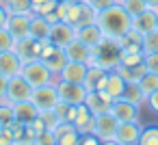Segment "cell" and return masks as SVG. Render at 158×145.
<instances>
[{"label": "cell", "mask_w": 158, "mask_h": 145, "mask_svg": "<svg viewBox=\"0 0 158 145\" xmlns=\"http://www.w3.org/2000/svg\"><path fill=\"white\" fill-rule=\"evenodd\" d=\"M78 145H102V141L93 132H89V134H80V143Z\"/></svg>", "instance_id": "7bdbcfd3"}, {"label": "cell", "mask_w": 158, "mask_h": 145, "mask_svg": "<svg viewBox=\"0 0 158 145\" xmlns=\"http://www.w3.org/2000/svg\"><path fill=\"white\" fill-rule=\"evenodd\" d=\"M143 56H145V52H128V50H121L119 63L121 65H136V63H143Z\"/></svg>", "instance_id": "d590c367"}, {"label": "cell", "mask_w": 158, "mask_h": 145, "mask_svg": "<svg viewBox=\"0 0 158 145\" xmlns=\"http://www.w3.org/2000/svg\"><path fill=\"white\" fill-rule=\"evenodd\" d=\"M89 63H76V61H67V65L61 69V74L56 78L61 80H69V82H82L87 76Z\"/></svg>", "instance_id": "44dd1931"}, {"label": "cell", "mask_w": 158, "mask_h": 145, "mask_svg": "<svg viewBox=\"0 0 158 145\" xmlns=\"http://www.w3.org/2000/svg\"><path fill=\"white\" fill-rule=\"evenodd\" d=\"M143 63H145L147 72L158 74V52H147V54L143 56Z\"/></svg>", "instance_id": "ab89813d"}, {"label": "cell", "mask_w": 158, "mask_h": 145, "mask_svg": "<svg viewBox=\"0 0 158 145\" xmlns=\"http://www.w3.org/2000/svg\"><path fill=\"white\" fill-rule=\"evenodd\" d=\"M7 85H9V78L0 74V102H7Z\"/></svg>", "instance_id": "f6af8a7d"}, {"label": "cell", "mask_w": 158, "mask_h": 145, "mask_svg": "<svg viewBox=\"0 0 158 145\" xmlns=\"http://www.w3.org/2000/svg\"><path fill=\"white\" fill-rule=\"evenodd\" d=\"M31 102L37 106V110H52L56 104H59V91H56V82H50V85H44V87H35L33 89V95H31Z\"/></svg>", "instance_id": "5b68a950"}, {"label": "cell", "mask_w": 158, "mask_h": 145, "mask_svg": "<svg viewBox=\"0 0 158 145\" xmlns=\"http://www.w3.org/2000/svg\"><path fill=\"white\" fill-rule=\"evenodd\" d=\"M85 106L93 113V115H102V113H110L113 106V97L106 91H87L85 97Z\"/></svg>", "instance_id": "5bb4252c"}, {"label": "cell", "mask_w": 158, "mask_h": 145, "mask_svg": "<svg viewBox=\"0 0 158 145\" xmlns=\"http://www.w3.org/2000/svg\"><path fill=\"white\" fill-rule=\"evenodd\" d=\"M136 145H158V123L143 126V130H141V136H139V143H136Z\"/></svg>", "instance_id": "f1b7e54d"}, {"label": "cell", "mask_w": 158, "mask_h": 145, "mask_svg": "<svg viewBox=\"0 0 158 145\" xmlns=\"http://www.w3.org/2000/svg\"><path fill=\"white\" fill-rule=\"evenodd\" d=\"M143 52H158V28L143 35Z\"/></svg>", "instance_id": "836d02e7"}, {"label": "cell", "mask_w": 158, "mask_h": 145, "mask_svg": "<svg viewBox=\"0 0 158 145\" xmlns=\"http://www.w3.org/2000/svg\"><path fill=\"white\" fill-rule=\"evenodd\" d=\"M50 22L44 18V15H37V13H31V37L37 39V41H46L48 35H50Z\"/></svg>", "instance_id": "cb8c5ba5"}, {"label": "cell", "mask_w": 158, "mask_h": 145, "mask_svg": "<svg viewBox=\"0 0 158 145\" xmlns=\"http://www.w3.org/2000/svg\"><path fill=\"white\" fill-rule=\"evenodd\" d=\"M13 35L7 31V28H0V52H7L13 48Z\"/></svg>", "instance_id": "74e56055"}, {"label": "cell", "mask_w": 158, "mask_h": 145, "mask_svg": "<svg viewBox=\"0 0 158 145\" xmlns=\"http://www.w3.org/2000/svg\"><path fill=\"white\" fill-rule=\"evenodd\" d=\"M108 72H110V69H104V67H100V65H89L87 76H85V80H82L85 89H87V91H104Z\"/></svg>", "instance_id": "9a60e30c"}, {"label": "cell", "mask_w": 158, "mask_h": 145, "mask_svg": "<svg viewBox=\"0 0 158 145\" xmlns=\"http://www.w3.org/2000/svg\"><path fill=\"white\" fill-rule=\"evenodd\" d=\"M56 91H59V100L67 102V104H82L87 97V89L82 82H69V80H61L56 78Z\"/></svg>", "instance_id": "8992f818"}, {"label": "cell", "mask_w": 158, "mask_h": 145, "mask_svg": "<svg viewBox=\"0 0 158 145\" xmlns=\"http://www.w3.org/2000/svg\"><path fill=\"white\" fill-rule=\"evenodd\" d=\"M123 89H126V80H123L115 69H110V72H108V78H106V85H104V91H106L113 100H117V97L123 95Z\"/></svg>", "instance_id": "4316f807"}, {"label": "cell", "mask_w": 158, "mask_h": 145, "mask_svg": "<svg viewBox=\"0 0 158 145\" xmlns=\"http://www.w3.org/2000/svg\"><path fill=\"white\" fill-rule=\"evenodd\" d=\"M22 76L33 85V89L35 87H44V85H50V82H56V76L48 69V65L41 59H33V61L24 63Z\"/></svg>", "instance_id": "3957f363"}, {"label": "cell", "mask_w": 158, "mask_h": 145, "mask_svg": "<svg viewBox=\"0 0 158 145\" xmlns=\"http://www.w3.org/2000/svg\"><path fill=\"white\" fill-rule=\"evenodd\" d=\"M46 2H50V0H33V11L35 9H39L41 5H46Z\"/></svg>", "instance_id": "7dc6e473"}, {"label": "cell", "mask_w": 158, "mask_h": 145, "mask_svg": "<svg viewBox=\"0 0 158 145\" xmlns=\"http://www.w3.org/2000/svg\"><path fill=\"white\" fill-rule=\"evenodd\" d=\"M115 72L126 80V82H139L141 78H143V74L147 72V67H145V63H136V65H117L115 67Z\"/></svg>", "instance_id": "d4e9b609"}, {"label": "cell", "mask_w": 158, "mask_h": 145, "mask_svg": "<svg viewBox=\"0 0 158 145\" xmlns=\"http://www.w3.org/2000/svg\"><path fill=\"white\" fill-rule=\"evenodd\" d=\"M119 46H121V50H128V52H143V35L136 33L134 28H130L128 33H123L119 37Z\"/></svg>", "instance_id": "484cf974"}, {"label": "cell", "mask_w": 158, "mask_h": 145, "mask_svg": "<svg viewBox=\"0 0 158 145\" xmlns=\"http://www.w3.org/2000/svg\"><path fill=\"white\" fill-rule=\"evenodd\" d=\"M13 115H15V121L28 126L33 119L39 117V110H37V106L31 100H24V102H15L13 104Z\"/></svg>", "instance_id": "7402d4cb"}, {"label": "cell", "mask_w": 158, "mask_h": 145, "mask_svg": "<svg viewBox=\"0 0 158 145\" xmlns=\"http://www.w3.org/2000/svg\"><path fill=\"white\" fill-rule=\"evenodd\" d=\"M2 5L9 13H31L33 0H2Z\"/></svg>", "instance_id": "f546056e"}, {"label": "cell", "mask_w": 158, "mask_h": 145, "mask_svg": "<svg viewBox=\"0 0 158 145\" xmlns=\"http://www.w3.org/2000/svg\"><path fill=\"white\" fill-rule=\"evenodd\" d=\"M65 54H67V61H76V63H89L91 61V48L85 46L80 39H74L72 44H67Z\"/></svg>", "instance_id": "603a6c76"}, {"label": "cell", "mask_w": 158, "mask_h": 145, "mask_svg": "<svg viewBox=\"0 0 158 145\" xmlns=\"http://www.w3.org/2000/svg\"><path fill=\"white\" fill-rule=\"evenodd\" d=\"M119 56H121V46H119V39L115 37H106L91 48V61L89 65H100L104 69H115L119 65Z\"/></svg>", "instance_id": "7a4b0ae2"}, {"label": "cell", "mask_w": 158, "mask_h": 145, "mask_svg": "<svg viewBox=\"0 0 158 145\" xmlns=\"http://www.w3.org/2000/svg\"><path fill=\"white\" fill-rule=\"evenodd\" d=\"M0 2H2V0H0Z\"/></svg>", "instance_id": "11a10c76"}, {"label": "cell", "mask_w": 158, "mask_h": 145, "mask_svg": "<svg viewBox=\"0 0 158 145\" xmlns=\"http://www.w3.org/2000/svg\"><path fill=\"white\" fill-rule=\"evenodd\" d=\"M145 104L149 106V110H152V113H156V115H158V89H156L154 93H149V95H147Z\"/></svg>", "instance_id": "ee69618b"}, {"label": "cell", "mask_w": 158, "mask_h": 145, "mask_svg": "<svg viewBox=\"0 0 158 145\" xmlns=\"http://www.w3.org/2000/svg\"><path fill=\"white\" fill-rule=\"evenodd\" d=\"M115 2H117V0H87V5H89L93 11H98V13L104 11V9H108V7L115 5Z\"/></svg>", "instance_id": "b9f144b4"}, {"label": "cell", "mask_w": 158, "mask_h": 145, "mask_svg": "<svg viewBox=\"0 0 158 145\" xmlns=\"http://www.w3.org/2000/svg\"><path fill=\"white\" fill-rule=\"evenodd\" d=\"M102 145H121V143H117L115 139H110V141H102Z\"/></svg>", "instance_id": "681fc988"}, {"label": "cell", "mask_w": 158, "mask_h": 145, "mask_svg": "<svg viewBox=\"0 0 158 145\" xmlns=\"http://www.w3.org/2000/svg\"><path fill=\"white\" fill-rule=\"evenodd\" d=\"M141 130H143L141 121H119L117 132H115V141L121 145H136Z\"/></svg>", "instance_id": "4fadbf2b"}, {"label": "cell", "mask_w": 158, "mask_h": 145, "mask_svg": "<svg viewBox=\"0 0 158 145\" xmlns=\"http://www.w3.org/2000/svg\"><path fill=\"white\" fill-rule=\"evenodd\" d=\"M13 145H20V143H13Z\"/></svg>", "instance_id": "816d5d0a"}, {"label": "cell", "mask_w": 158, "mask_h": 145, "mask_svg": "<svg viewBox=\"0 0 158 145\" xmlns=\"http://www.w3.org/2000/svg\"><path fill=\"white\" fill-rule=\"evenodd\" d=\"M156 28H158V24H156Z\"/></svg>", "instance_id": "db71d44e"}, {"label": "cell", "mask_w": 158, "mask_h": 145, "mask_svg": "<svg viewBox=\"0 0 158 145\" xmlns=\"http://www.w3.org/2000/svg\"><path fill=\"white\" fill-rule=\"evenodd\" d=\"M15 143V134H13V128H0V145H13Z\"/></svg>", "instance_id": "60d3db41"}, {"label": "cell", "mask_w": 158, "mask_h": 145, "mask_svg": "<svg viewBox=\"0 0 158 145\" xmlns=\"http://www.w3.org/2000/svg\"><path fill=\"white\" fill-rule=\"evenodd\" d=\"M41 48H44V41H37L33 37H24V39H15L11 50L22 59V63H28L33 59H39Z\"/></svg>", "instance_id": "9c48e42d"}, {"label": "cell", "mask_w": 158, "mask_h": 145, "mask_svg": "<svg viewBox=\"0 0 158 145\" xmlns=\"http://www.w3.org/2000/svg\"><path fill=\"white\" fill-rule=\"evenodd\" d=\"M98 24H100V28L106 37L119 39L123 33H128L132 28V15L123 9L121 2H115L108 9L98 13Z\"/></svg>", "instance_id": "6da1fadb"}, {"label": "cell", "mask_w": 158, "mask_h": 145, "mask_svg": "<svg viewBox=\"0 0 158 145\" xmlns=\"http://www.w3.org/2000/svg\"><path fill=\"white\" fill-rule=\"evenodd\" d=\"M39 117L44 119V123H46V128H48V130H56V126L61 123V121H59V117H56V113H54V108H52V110H41V113H39Z\"/></svg>", "instance_id": "8d00e7d4"}, {"label": "cell", "mask_w": 158, "mask_h": 145, "mask_svg": "<svg viewBox=\"0 0 158 145\" xmlns=\"http://www.w3.org/2000/svg\"><path fill=\"white\" fill-rule=\"evenodd\" d=\"M141 106L123 100V97H117L113 100V106H110V115L117 119V121H141V113H139Z\"/></svg>", "instance_id": "8fae6325"}, {"label": "cell", "mask_w": 158, "mask_h": 145, "mask_svg": "<svg viewBox=\"0 0 158 145\" xmlns=\"http://www.w3.org/2000/svg\"><path fill=\"white\" fill-rule=\"evenodd\" d=\"M39 59L48 65V69H50L54 76H59V74H61V69L67 65V54H65V48H59V46L50 44L48 39L44 41V48H41Z\"/></svg>", "instance_id": "277c9868"}, {"label": "cell", "mask_w": 158, "mask_h": 145, "mask_svg": "<svg viewBox=\"0 0 158 145\" xmlns=\"http://www.w3.org/2000/svg\"><path fill=\"white\" fill-rule=\"evenodd\" d=\"M22 67H24V63L13 50L0 52V74L2 76H7V78L18 76V74H22Z\"/></svg>", "instance_id": "e0dca14e"}, {"label": "cell", "mask_w": 158, "mask_h": 145, "mask_svg": "<svg viewBox=\"0 0 158 145\" xmlns=\"http://www.w3.org/2000/svg\"><path fill=\"white\" fill-rule=\"evenodd\" d=\"M15 123V115H13V104L9 102H0V128H9Z\"/></svg>", "instance_id": "1f68e13d"}, {"label": "cell", "mask_w": 158, "mask_h": 145, "mask_svg": "<svg viewBox=\"0 0 158 145\" xmlns=\"http://www.w3.org/2000/svg\"><path fill=\"white\" fill-rule=\"evenodd\" d=\"M35 139H37V145H56V134H54V130H44V132L37 134Z\"/></svg>", "instance_id": "f35d334b"}, {"label": "cell", "mask_w": 158, "mask_h": 145, "mask_svg": "<svg viewBox=\"0 0 158 145\" xmlns=\"http://www.w3.org/2000/svg\"><path fill=\"white\" fill-rule=\"evenodd\" d=\"M74 128L80 132V134H89V132H93V126H95V115L85 106V102L82 104H78L76 106V117H74Z\"/></svg>", "instance_id": "d6986e66"}, {"label": "cell", "mask_w": 158, "mask_h": 145, "mask_svg": "<svg viewBox=\"0 0 158 145\" xmlns=\"http://www.w3.org/2000/svg\"><path fill=\"white\" fill-rule=\"evenodd\" d=\"M31 95H33V85H31L22 74L9 78V85H7V102H9V104L31 100Z\"/></svg>", "instance_id": "52a82bcc"}, {"label": "cell", "mask_w": 158, "mask_h": 145, "mask_svg": "<svg viewBox=\"0 0 158 145\" xmlns=\"http://www.w3.org/2000/svg\"><path fill=\"white\" fill-rule=\"evenodd\" d=\"M156 24H158V11L156 9H149V7L143 13H139V15L132 18V28L136 33H141V35L156 31Z\"/></svg>", "instance_id": "2e32d148"}, {"label": "cell", "mask_w": 158, "mask_h": 145, "mask_svg": "<svg viewBox=\"0 0 158 145\" xmlns=\"http://www.w3.org/2000/svg\"><path fill=\"white\" fill-rule=\"evenodd\" d=\"M31 13H9L5 28L13 35V39L31 37Z\"/></svg>", "instance_id": "30bf717a"}, {"label": "cell", "mask_w": 158, "mask_h": 145, "mask_svg": "<svg viewBox=\"0 0 158 145\" xmlns=\"http://www.w3.org/2000/svg\"><path fill=\"white\" fill-rule=\"evenodd\" d=\"M7 18H9V11L5 9V5L0 2V28H5V24H7Z\"/></svg>", "instance_id": "bcb514c9"}, {"label": "cell", "mask_w": 158, "mask_h": 145, "mask_svg": "<svg viewBox=\"0 0 158 145\" xmlns=\"http://www.w3.org/2000/svg\"><path fill=\"white\" fill-rule=\"evenodd\" d=\"M56 134V145H78L80 143V132L74 128L72 121H61L54 130Z\"/></svg>", "instance_id": "ffe728a7"}, {"label": "cell", "mask_w": 158, "mask_h": 145, "mask_svg": "<svg viewBox=\"0 0 158 145\" xmlns=\"http://www.w3.org/2000/svg\"><path fill=\"white\" fill-rule=\"evenodd\" d=\"M121 97L128 100V102H132V104H136V106H143L145 100H147V95L143 93V89H141L139 82H126V89H123Z\"/></svg>", "instance_id": "83f0119b"}, {"label": "cell", "mask_w": 158, "mask_h": 145, "mask_svg": "<svg viewBox=\"0 0 158 145\" xmlns=\"http://www.w3.org/2000/svg\"><path fill=\"white\" fill-rule=\"evenodd\" d=\"M76 39V26H72L69 22L65 20H59L50 26V35H48V41L59 46V48H65L67 44H72Z\"/></svg>", "instance_id": "ba28073f"}, {"label": "cell", "mask_w": 158, "mask_h": 145, "mask_svg": "<svg viewBox=\"0 0 158 145\" xmlns=\"http://www.w3.org/2000/svg\"><path fill=\"white\" fill-rule=\"evenodd\" d=\"M117 2H121V0H117Z\"/></svg>", "instance_id": "f5cc1de1"}, {"label": "cell", "mask_w": 158, "mask_h": 145, "mask_svg": "<svg viewBox=\"0 0 158 145\" xmlns=\"http://www.w3.org/2000/svg\"><path fill=\"white\" fill-rule=\"evenodd\" d=\"M121 5H123V9L134 18V15H139V13H143L145 9H147V5H145V0H121Z\"/></svg>", "instance_id": "e575fe53"}, {"label": "cell", "mask_w": 158, "mask_h": 145, "mask_svg": "<svg viewBox=\"0 0 158 145\" xmlns=\"http://www.w3.org/2000/svg\"><path fill=\"white\" fill-rule=\"evenodd\" d=\"M145 5H147L149 9H156V11H158V0H145Z\"/></svg>", "instance_id": "c3c4849f"}, {"label": "cell", "mask_w": 158, "mask_h": 145, "mask_svg": "<svg viewBox=\"0 0 158 145\" xmlns=\"http://www.w3.org/2000/svg\"><path fill=\"white\" fill-rule=\"evenodd\" d=\"M65 2H87V0H65Z\"/></svg>", "instance_id": "f907efd6"}, {"label": "cell", "mask_w": 158, "mask_h": 145, "mask_svg": "<svg viewBox=\"0 0 158 145\" xmlns=\"http://www.w3.org/2000/svg\"><path fill=\"white\" fill-rule=\"evenodd\" d=\"M76 39H80L85 46L93 48V46H98V44L104 39V33H102L100 24H98V22H93V24L78 26V28H76Z\"/></svg>", "instance_id": "ac0fdd59"}, {"label": "cell", "mask_w": 158, "mask_h": 145, "mask_svg": "<svg viewBox=\"0 0 158 145\" xmlns=\"http://www.w3.org/2000/svg\"><path fill=\"white\" fill-rule=\"evenodd\" d=\"M54 113L59 117V121H74L76 117V106L74 104H67L63 100H59V104L54 106Z\"/></svg>", "instance_id": "4dcf8cb0"}, {"label": "cell", "mask_w": 158, "mask_h": 145, "mask_svg": "<svg viewBox=\"0 0 158 145\" xmlns=\"http://www.w3.org/2000/svg\"><path fill=\"white\" fill-rule=\"evenodd\" d=\"M117 126L119 121L110 115V113H102V115H95V126H93V134L100 139V141H110L115 139V132H117Z\"/></svg>", "instance_id": "7c38bea8"}, {"label": "cell", "mask_w": 158, "mask_h": 145, "mask_svg": "<svg viewBox=\"0 0 158 145\" xmlns=\"http://www.w3.org/2000/svg\"><path fill=\"white\" fill-rule=\"evenodd\" d=\"M139 85H141V89H143L145 95L154 93V91L158 89V74H154V72H145L143 78L139 80Z\"/></svg>", "instance_id": "d6a6232c"}]
</instances>
